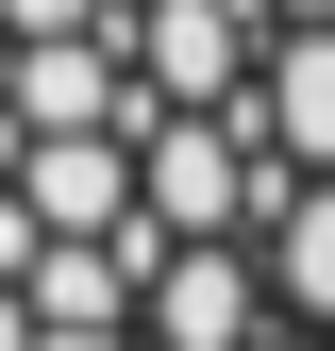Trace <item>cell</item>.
<instances>
[{
  "label": "cell",
  "instance_id": "obj_1",
  "mask_svg": "<svg viewBox=\"0 0 335 351\" xmlns=\"http://www.w3.org/2000/svg\"><path fill=\"white\" fill-rule=\"evenodd\" d=\"M0 351H335V0H0Z\"/></svg>",
  "mask_w": 335,
  "mask_h": 351
}]
</instances>
